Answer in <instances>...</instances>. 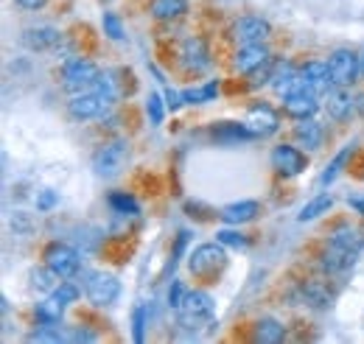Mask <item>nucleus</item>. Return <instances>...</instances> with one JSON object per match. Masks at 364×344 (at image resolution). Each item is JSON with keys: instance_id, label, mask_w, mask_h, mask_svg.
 <instances>
[{"instance_id": "cd10ccee", "label": "nucleus", "mask_w": 364, "mask_h": 344, "mask_svg": "<svg viewBox=\"0 0 364 344\" xmlns=\"http://www.w3.org/2000/svg\"><path fill=\"white\" fill-rule=\"evenodd\" d=\"M216 92H219V85H216V82H208V85H202V87H191V90L182 92V104H205V101L216 98Z\"/></svg>"}, {"instance_id": "6e6552de", "label": "nucleus", "mask_w": 364, "mask_h": 344, "mask_svg": "<svg viewBox=\"0 0 364 344\" xmlns=\"http://www.w3.org/2000/svg\"><path fill=\"white\" fill-rule=\"evenodd\" d=\"M109 107H112V101H109L101 90L76 92V95H70V104H68V109H70V115H73L76 121H92V118H101Z\"/></svg>"}, {"instance_id": "2f4dec72", "label": "nucleus", "mask_w": 364, "mask_h": 344, "mask_svg": "<svg viewBox=\"0 0 364 344\" xmlns=\"http://www.w3.org/2000/svg\"><path fill=\"white\" fill-rule=\"evenodd\" d=\"M350 151H353V146H345V149H342V151H339V154L333 157V163H331V166L325 168V173L319 176V182H322V185H328V182H333V179L339 176V171H342V166H345V160L350 157Z\"/></svg>"}, {"instance_id": "bb28decb", "label": "nucleus", "mask_w": 364, "mask_h": 344, "mask_svg": "<svg viewBox=\"0 0 364 344\" xmlns=\"http://www.w3.org/2000/svg\"><path fill=\"white\" fill-rule=\"evenodd\" d=\"M331 208H333V196H331V193H319V196H314V199L300 210L297 218L306 224V221H314L317 215H322L325 210H331Z\"/></svg>"}, {"instance_id": "1a4fd4ad", "label": "nucleus", "mask_w": 364, "mask_h": 344, "mask_svg": "<svg viewBox=\"0 0 364 344\" xmlns=\"http://www.w3.org/2000/svg\"><path fill=\"white\" fill-rule=\"evenodd\" d=\"M272 37V26L264 20V17H241L235 26H232V40L238 48L244 45H261Z\"/></svg>"}, {"instance_id": "a211bd4d", "label": "nucleus", "mask_w": 364, "mask_h": 344, "mask_svg": "<svg viewBox=\"0 0 364 344\" xmlns=\"http://www.w3.org/2000/svg\"><path fill=\"white\" fill-rule=\"evenodd\" d=\"M283 109H286L291 118H297V121H303V118H314V112L319 109L317 95L309 92V90H297V92H291V95L283 98Z\"/></svg>"}, {"instance_id": "9d476101", "label": "nucleus", "mask_w": 364, "mask_h": 344, "mask_svg": "<svg viewBox=\"0 0 364 344\" xmlns=\"http://www.w3.org/2000/svg\"><path fill=\"white\" fill-rule=\"evenodd\" d=\"M180 65L188 73H205L210 68V53H208V45L202 37H188L180 45Z\"/></svg>"}, {"instance_id": "7ed1b4c3", "label": "nucleus", "mask_w": 364, "mask_h": 344, "mask_svg": "<svg viewBox=\"0 0 364 344\" xmlns=\"http://www.w3.org/2000/svg\"><path fill=\"white\" fill-rule=\"evenodd\" d=\"M127 160H129V143L127 140H109V143L95 149L92 171L98 173L101 179H112V176H118V173L124 171Z\"/></svg>"}, {"instance_id": "473e14b6", "label": "nucleus", "mask_w": 364, "mask_h": 344, "mask_svg": "<svg viewBox=\"0 0 364 344\" xmlns=\"http://www.w3.org/2000/svg\"><path fill=\"white\" fill-rule=\"evenodd\" d=\"M216 241L225 244V247H232V249H247V235H241L238 230H219L216 232Z\"/></svg>"}, {"instance_id": "39448f33", "label": "nucleus", "mask_w": 364, "mask_h": 344, "mask_svg": "<svg viewBox=\"0 0 364 344\" xmlns=\"http://www.w3.org/2000/svg\"><path fill=\"white\" fill-rule=\"evenodd\" d=\"M328 70H331L333 87H353L356 79L362 76L359 53L350 50V48H336V50L328 56Z\"/></svg>"}, {"instance_id": "20e7f679", "label": "nucleus", "mask_w": 364, "mask_h": 344, "mask_svg": "<svg viewBox=\"0 0 364 344\" xmlns=\"http://www.w3.org/2000/svg\"><path fill=\"white\" fill-rule=\"evenodd\" d=\"M228 266V252L225 244H202L188 255V269L193 277H213L216 272H222Z\"/></svg>"}, {"instance_id": "ea45409f", "label": "nucleus", "mask_w": 364, "mask_h": 344, "mask_svg": "<svg viewBox=\"0 0 364 344\" xmlns=\"http://www.w3.org/2000/svg\"><path fill=\"white\" fill-rule=\"evenodd\" d=\"M20 9H28V11H37V9H43L48 0H14Z\"/></svg>"}, {"instance_id": "a878e982", "label": "nucleus", "mask_w": 364, "mask_h": 344, "mask_svg": "<svg viewBox=\"0 0 364 344\" xmlns=\"http://www.w3.org/2000/svg\"><path fill=\"white\" fill-rule=\"evenodd\" d=\"M59 280H62V277H59L53 269H48V266L31 272V286H34L37 291H43V294H53L56 286H59Z\"/></svg>"}, {"instance_id": "0eeeda50", "label": "nucleus", "mask_w": 364, "mask_h": 344, "mask_svg": "<svg viewBox=\"0 0 364 344\" xmlns=\"http://www.w3.org/2000/svg\"><path fill=\"white\" fill-rule=\"evenodd\" d=\"M85 294L95 308H109L112 302L121 297V283L115 274L109 272H92L87 277V286H85Z\"/></svg>"}, {"instance_id": "f257e3e1", "label": "nucleus", "mask_w": 364, "mask_h": 344, "mask_svg": "<svg viewBox=\"0 0 364 344\" xmlns=\"http://www.w3.org/2000/svg\"><path fill=\"white\" fill-rule=\"evenodd\" d=\"M62 90L76 95V92H87V90H95L98 79H101V70L92 65L90 59L85 56H73L62 65Z\"/></svg>"}, {"instance_id": "f03ea898", "label": "nucleus", "mask_w": 364, "mask_h": 344, "mask_svg": "<svg viewBox=\"0 0 364 344\" xmlns=\"http://www.w3.org/2000/svg\"><path fill=\"white\" fill-rule=\"evenodd\" d=\"M216 313V302L208 291H188V297L182 300V305L177 308V319H180L182 328L188 330H196V328H205Z\"/></svg>"}, {"instance_id": "c85d7f7f", "label": "nucleus", "mask_w": 364, "mask_h": 344, "mask_svg": "<svg viewBox=\"0 0 364 344\" xmlns=\"http://www.w3.org/2000/svg\"><path fill=\"white\" fill-rule=\"evenodd\" d=\"M303 297L311 302V305H317V308H328V302H331L328 289H325L319 280H309V283H303Z\"/></svg>"}, {"instance_id": "e433bc0d", "label": "nucleus", "mask_w": 364, "mask_h": 344, "mask_svg": "<svg viewBox=\"0 0 364 344\" xmlns=\"http://www.w3.org/2000/svg\"><path fill=\"white\" fill-rule=\"evenodd\" d=\"M185 297H188L185 283H182V280H174V283H171V289H168V308H174V311H177Z\"/></svg>"}, {"instance_id": "4be33fe9", "label": "nucleus", "mask_w": 364, "mask_h": 344, "mask_svg": "<svg viewBox=\"0 0 364 344\" xmlns=\"http://www.w3.org/2000/svg\"><path fill=\"white\" fill-rule=\"evenodd\" d=\"M185 11H188V0H151L149 3V14L154 20H163V23L180 20Z\"/></svg>"}, {"instance_id": "b1692460", "label": "nucleus", "mask_w": 364, "mask_h": 344, "mask_svg": "<svg viewBox=\"0 0 364 344\" xmlns=\"http://www.w3.org/2000/svg\"><path fill=\"white\" fill-rule=\"evenodd\" d=\"M62 313H65V302L56 300L53 294L43 300L37 308H34V319L40 322V325H59V319H62Z\"/></svg>"}, {"instance_id": "c756f323", "label": "nucleus", "mask_w": 364, "mask_h": 344, "mask_svg": "<svg viewBox=\"0 0 364 344\" xmlns=\"http://www.w3.org/2000/svg\"><path fill=\"white\" fill-rule=\"evenodd\" d=\"M109 208L118 215H137L140 213V205L129 193H109Z\"/></svg>"}, {"instance_id": "7c9ffc66", "label": "nucleus", "mask_w": 364, "mask_h": 344, "mask_svg": "<svg viewBox=\"0 0 364 344\" xmlns=\"http://www.w3.org/2000/svg\"><path fill=\"white\" fill-rule=\"evenodd\" d=\"M101 28H104V34L109 37V40H115V43H121L124 37H127V31H124V23H121V17L118 14H104L101 17Z\"/></svg>"}, {"instance_id": "c9c22d12", "label": "nucleus", "mask_w": 364, "mask_h": 344, "mask_svg": "<svg viewBox=\"0 0 364 344\" xmlns=\"http://www.w3.org/2000/svg\"><path fill=\"white\" fill-rule=\"evenodd\" d=\"M146 112H149V121H151L154 127L163 124V98H160L157 92L149 95V101H146Z\"/></svg>"}, {"instance_id": "9b49d317", "label": "nucleus", "mask_w": 364, "mask_h": 344, "mask_svg": "<svg viewBox=\"0 0 364 344\" xmlns=\"http://www.w3.org/2000/svg\"><path fill=\"white\" fill-rule=\"evenodd\" d=\"M272 166H274V171L283 173V176H297V173L306 171L309 160H306V154H303L300 149L280 143V146L272 149Z\"/></svg>"}, {"instance_id": "72a5a7b5", "label": "nucleus", "mask_w": 364, "mask_h": 344, "mask_svg": "<svg viewBox=\"0 0 364 344\" xmlns=\"http://www.w3.org/2000/svg\"><path fill=\"white\" fill-rule=\"evenodd\" d=\"M132 339L137 344L146 339V305H137L132 311Z\"/></svg>"}, {"instance_id": "5701e85b", "label": "nucleus", "mask_w": 364, "mask_h": 344, "mask_svg": "<svg viewBox=\"0 0 364 344\" xmlns=\"http://www.w3.org/2000/svg\"><path fill=\"white\" fill-rule=\"evenodd\" d=\"M286 339V328L272 319V316H264V319H258L255 322V342L261 344H277Z\"/></svg>"}, {"instance_id": "aec40b11", "label": "nucleus", "mask_w": 364, "mask_h": 344, "mask_svg": "<svg viewBox=\"0 0 364 344\" xmlns=\"http://www.w3.org/2000/svg\"><path fill=\"white\" fill-rule=\"evenodd\" d=\"M261 213V208H258V202H252V199H247V202H232L228 208H222V213L219 218L225 221V224H247V221H252L255 215Z\"/></svg>"}, {"instance_id": "423d86ee", "label": "nucleus", "mask_w": 364, "mask_h": 344, "mask_svg": "<svg viewBox=\"0 0 364 344\" xmlns=\"http://www.w3.org/2000/svg\"><path fill=\"white\" fill-rule=\"evenodd\" d=\"M43 260H46L48 269H53L62 280L76 277V274H79V269H82V258H79V252H76L73 247L62 244V241L48 244L46 252H43Z\"/></svg>"}, {"instance_id": "6ab92c4d", "label": "nucleus", "mask_w": 364, "mask_h": 344, "mask_svg": "<svg viewBox=\"0 0 364 344\" xmlns=\"http://www.w3.org/2000/svg\"><path fill=\"white\" fill-rule=\"evenodd\" d=\"M356 258H359V252L345 249V247L328 241V249H325V255H322V269H325L328 274H342V272H348V269L356 263Z\"/></svg>"}, {"instance_id": "f3484780", "label": "nucleus", "mask_w": 364, "mask_h": 344, "mask_svg": "<svg viewBox=\"0 0 364 344\" xmlns=\"http://www.w3.org/2000/svg\"><path fill=\"white\" fill-rule=\"evenodd\" d=\"M325 109L333 121H348L356 109V98L348 92V87H333L328 95H325Z\"/></svg>"}, {"instance_id": "f8f14e48", "label": "nucleus", "mask_w": 364, "mask_h": 344, "mask_svg": "<svg viewBox=\"0 0 364 344\" xmlns=\"http://www.w3.org/2000/svg\"><path fill=\"white\" fill-rule=\"evenodd\" d=\"M255 137H269L274 131L280 129V118L269 104H255L250 112H247V121H244Z\"/></svg>"}, {"instance_id": "79ce46f5", "label": "nucleus", "mask_w": 364, "mask_h": 344, "mask_svg": "<svg viewBox=\"0 0 364 344\" xmlns=\"http://www.w3.org/2000/svg\"><path fill=\"white\" fill-rule=\"evenodd\" d=\"M359 62H362V76H364V50L359 53Z\"/></svg>"}, {"instance_id": "2eb2a0df", "label": "nucleus", "mask_w": 364, "mask_h": 344, "mask_svg": "<svg viewBox=\"0 0 364 344\" xmlns=\"http://www.w3.org/2000/svg\"><path fill=\"white\" fill-rule=\"evenodd\" d=\"M269 50H267V45H244V48H238V53H235V70L238 73H255V70H261V68H267L269 65Z\"/></svg>"}, {"instance_id": "dca6fc26", "label": "nucleus", "mask_w": 364, "mask_h": 344, "mask_svg": "<svg viewBox=\"0 0 364 344\" xmlns=\"http://www.w3.org/2000/svg\"><path fill=\"white\" fill-rule=\"evenodd\" d=\"M20 40H23V45L28 50H50V48H56V45L62 43V34L53 26H28L20 34Z\"/></svg>"}, {"instance_id": "a19ab883", "label": "nucleus", "mask_w": 364, "mask_h": 344, "mask_svg": "<svg viewBox=\"0 0 364 344\" xmlns=\"http://www.w3.org/2000/svg\"><path fill=\"white\" fill-rule=\"evenodd\" d=\"M348 205L356 210L359 215H364V199H359V196H353V199H348Z\"/></svg>"}, {"instance_id": "f704fd0d", "label": "nucleus", "mask_w": 364, "mask_h": 344, "mask_svg": "<svg viewBox=\"0 0 364 344\" xmlns=\"http://www.w3.org/2000/svg\"><path fill=\"white\" fill-rule=\"evenodd\" d=\"M53 297H56V300H62L65 305H73V302L82 297V291H79V286H76V283H59V286H56V291H53Z\"/></svg>"}, {"instance_id": "4468645a", "label": "nucleus", "mask_w": 364, "mask_h": 344, "mask_svg": "<svg viewBox=\"0 0 364 344\" xmlns=\"http://www.w3.org/2000/svg\"><path fill=\"white\" fill-rule=\"evenodd\" d=\"M303 85H306V90L309 92H314V95H328L331 92V87H333V82H331V70H328V62H319V59H314V62H309V65H303Z\"/></svg>"}, {"instance_id": "ddd939ff", "label": "nucleus", "mask_w": 364, "mask_h": 344, "mask_svg": "<svg viewBox=\"0 0 364 344\" xmlns=\"http://www.w3.org/2000/svg\"><path fill=\"white\" fill-rule=\"evenodd\" d=\"M269 85L277 95H291V92H297V90H306L303 85V73L300 70H294V65L291 62H280L277 68H274V73L269 76Z\"/></svg>"}, {"instance_id": "58836bf2", "label": "nucleus", "mask_w": 364, "mask_h": 344, "mask_svg": "<svg viewBox=\"0 0 364 344\" xmlns=\"http://www.w3.org/2000/svg\"><path fill=\"white\" fill-rule=\"evenodd\" d=\"M68 342H95V333H87V330H73L70 336H65Z\"/></svg>"}, {"instance_id": "412c9836", "label": "nucleus", "mask_w": 364, "mask_h": 344, "mask_svg": "<svg viewBox=\"0 0 364 344\" xmlns=\"http://www.w3.org/2000/svg\"><path fill=\"white\" fill-rule=\"evenodd\" d=\"M294 140H297L303 149L314 151V149H319V146H322V140H325V129L319 127L317 121L303 118V121L294 127Z\"/></svg>"}, {"instance_id": "4c0bfd02", "label": "nucleus", "mask_w": 364, "mask_h": 344, "mask_svg": "<svg viewBox=\"0 0 364 344\" xmlns=\"http://www.w3.org/2000/svg\"><path fill=\"white\" fill-rule=\"evenodd\" d=\"M56 202H59V193H53V190H43V193L37 196V210H50Z\"/></svg>"}, {"instance_id": "393cba45", "label": "nucleus", "mask_w": 364, "mask_h": 344, "mask_svg": "<svg viewBox=\"0 0 364 344\" xmlns=\"http://www.w3.org/2000/svg\"><path fill=\"white\" fill-rule=\"evenodd\" d=\"M213 137L219 143H241V140H250L255 134L247 124H219V127H213Z\"/></svg>"}]
</instances>
